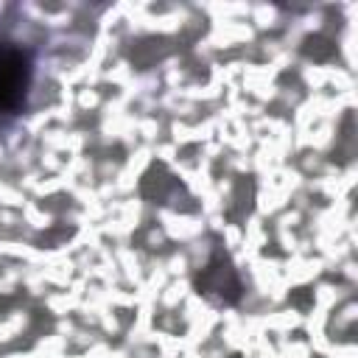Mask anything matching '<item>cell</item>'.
<instances>
[{
  "label": "cell",
  "instance_id": "obj_1",
  "mask_svg": "<svg viewBox=\"0 0 358 358\" xmlns=\"http://www.w3.org/2000/svg\"><path fill=\"white\" fill-rule=\"evenodd\" d=\"M31 84V59L28 53L0 39V112H17L25 101Z\"/></svg>",
  "mask_w": 358,
  "mask_h": 358
}]
</instances>
